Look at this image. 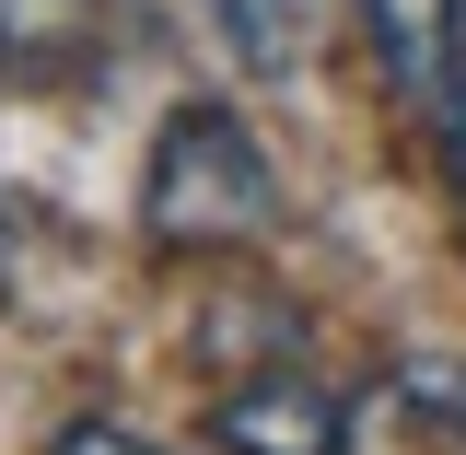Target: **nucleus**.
Masks as SVG:
<instances>
[{
	"label": "nucleus",
	"mask_w": 466,
	"mask_h": 455,
	"mask_svg": "<svg viewBox=\"0 0 466 455\" xmlns=\"http://www.w3.org/2000/svg\"><path fill=\"white\" fill-rule=\"evenodd\" d=\"M106 47V0H0V70H35V82H70Z\"/></svg>",
	"instance_id": "7ed1b4c3"
},
{
	"label": "nucleus",
	"mask_w": 466,
	"mask_h": 455,
	"mask_svg": "<svg viewBox=\"0 0 466 455\" xmlns=\"http://www.w3.org/2000/svg\"><path fill=\"white\" fill-rule=\"evenodd\" d=\"M222 455H350V398L327 374H257L222 398Z\"/></svg>",
	"instance_id": "f03ea898"
},
{
	"label": "nucleus",
	"mask_w": 466,
	"mask_h": 455,
	"mask_svg": "<svg viewBox=\"0 0 466 455\" xmlns=\"http://www.w3.org/2000/svg\"><path fill=\"white\" fill-rule=\"evenodd\" d=\"M152 233L164 245H257L280 222V175L233 106H175L152 140Z\"/></svg>",
	"instance_id": "f257e3e1"
},
{
	"label": "nucleus",
	"mask_w": 466,
	"mask_h": 455,
	"mask_svg": "<svg viewBox=\"0 0 466 455\" xmlns=\"http://www.w3.org/2000/svg\"><path fill=\"white\" fill-rule=\"evenodd\" d=\"M58 455H164V444H140V432H116V420H70Z\"/></svg>",
	"instance_id": "39448f33"
},
{
	"label": "nucleus",
	"mask_w": 466,
	"mask_h": 455,
	"mask_svg": "<svg viewBox=\"0 0 466 455\" xmlns=\"http://www.w3.org/2000/svg\"><path fill=\"white\" fill-rule=\"evenodd\" d=\"M210 24H222V47L245 70H291V58L315 47V24H327V0H198Z\"/></svg>",
	"instance_id": "20e7f679"
},
{
	"label": "nucleus",
	"mask_w": 466,
	"mask_h": 455,
	"mask_svg": "<svg viewBox=\"0 0 466 455\" xmlns=\"http://www.w3.org/2000/svg\"><path fill=\"white\" fill-rule=\"evenodd\" d=\"M0 269H12V211H0Z\"/></svg>",
	"instance_id": "0eeeda50"
},
{
	"label": "nucleus",
	"mask_w": 466,
	"mask_h": 455,
	"mask_svg": "<svg viewBox=\"0 0 466 455\" xmlns=\"http://www.w3.org/2000/svg\"><path fill=\"white\" fill-rule=\"evenodd\" d=\"M443 152H455V187H466V94H455V117H443Z\"/></svg>",
	"instance_id": "423d86ee"
}]
</instances>
